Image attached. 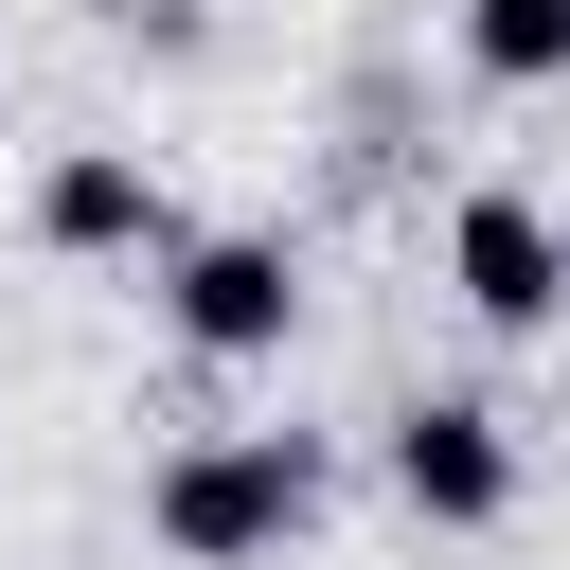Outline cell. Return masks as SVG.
I'll return each mask as SVG.
<instances>
[{
  "label": "cell",
  "mask_w": 570,
  "mask_h": 570,
  "mask_svg": "<svg viewBox=\"0 0 570 570\" xmlns=\"http://www.w3.org/2000/svg\"><path fill=\"white\" fill-rule=\"evenodd\" d=\"M142 517H160L178 570H267V552L321 517V445H303V428H214V445H178V463L142 481Z\"/></svg>",
  "instance_id": "6da1fadb"
},
{
  "label": "cell",
  "mask_w": 570,
  "mask_h": 570,
  "mask_svg": "<svg viewBox=\"0 0 570 570\" xmlns=\"http://www.w3.org/2000/svg\"><path fill=\"white\" fill-rule=\"evenodd\" d=\"M160 321H178L196 356H285V338H303L285 232H178V249H160Z\"/></svg>",
  "instance_id": "7a4b0ae2"
},
{
  "label": "cell",
  "mask_w": 570,
  "mask_h": 570,
  "mask_svg": "<svg viewBox=\"0 0 570 570\" xmlns=\"http://www.w3.org/2000/svg\"><path fill=\"white\" fill-rule=\"evenodd\" d=\"M392 499H410L428 534H481V517H517V428H499L481 392H428V410H392Z\"/></svg>",
  "instance_id": "3957f363"
},
{
  "label": "cell",
  "mask_w": 570,
  "mask_h": 570,
  "mask_svg": "<svg viewBox=\"0 0 570 570\" xmlns=\"http://www.w3.org/2000/svg\"><path fill=\"white\" fill-rule=\"evenodd\" d=\"M445 285H463L481 338H534V321L570 303V232H552L534 196H463V214H445Z\"/></svg>",
  "instance_id": "277c9868"
},
{
  "label": "cell",
  "mask_w": 570,
  "mask_h": 570,
  "mask_svg": "<svg viewBox=\"0 0 570 570\" xmlns=\"http://www.w3.org/2000/svg\"><path fill=\"white\" fill-rule=\"evenodd\" d=\"M36 232L89 249V267H107V249H178V214H160V178H142L125 142H71V160L36 178Z\"/></svg>",
  "instance_id": "5b68a950"
},
{
  "label": "cell",
  "mask_w": 570,
  "mask_h": 570,
  "mask_svg": "<svg viewBox=\"0 0 570 570\" xmlns=\"http://www.w3.org/2000/svg\"><path fill=\"white\" fill-rule=\"evenodd\" d=\"M463 53H481L499 89H552V71H570V0H463Z\"/></svg>",
  "instance_id": "8992f818"
}]
</instances>
